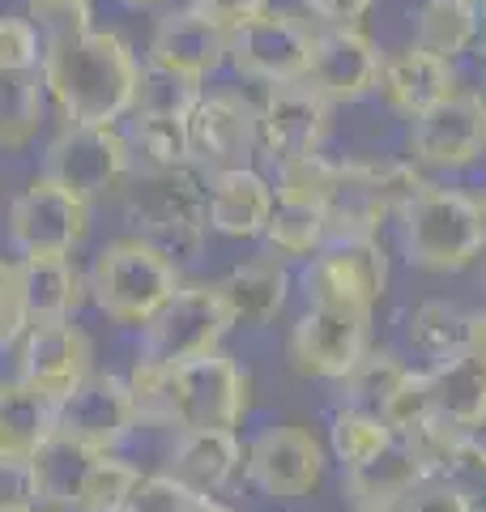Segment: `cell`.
Instances as JSON below:
<instances>
[{
	"label": "cell",
	"mask_w": 486,
	"mask_h": 512,
	"mask_svg": "<svg viewBox=\"0 0 486 512\" xmlns=\"http://www.w3.org/2000/svg\"><path fill=\"white\" fill-rule=\"evenodd\" d=\"M141 427L235 431L252 406V376L226 350L188 363H145L128 372Z\"/></svg>",
	"instance_id": "1"
},
{
	"label": "cell",
	"mask_w": 486,
	"mask_h": 512,
	"mask_svg": "<svg viewBox=\"0 0 486 512\" xmlns=\"http://www.w3.org/2000/svg\"><path fill=\"white\" fill-rule=\"evenodd\" d=\"M43 86L60 107L64 124H111L133 116L141 64L116 30L81 26L73 35L43 43Z\"/></svg>",
	"instance_id": "2"
},
{
	"label": "cell",
	"mask_w": 486,
	"mask_h": 512,
	"mask_svg": "<svg viewBox=\"0 0 486 512\" xmlns=\"http://www.w3.org/2000/svg\"><path fill=\"white\" fill-rule=\"evenodd\" d=\"M124 218L141 244L180 265L201 252L209 231V180L197 167L133 171L124 180Z\"/></svg>",
	"instance_id": "3"
},
{
	"label": "cell",
	"mask_w": 486,
	"mask_h": 512,
	"mask_svg": "<svg viewBox=\"0 0 486 512\" xmlns=\"http://www.w3.org/2000/svg\"><path fill=\"white\" fill-rule=\"evenodd\" d=\"M401 252L414 269L427 274H461L486 252V227L474 192L423 184L418 197L397 214Z\"/></svg>",
	"instance_id": "4"
},
{
	"label": "cell",
	"mask_w": 486,
	"mask_h": 512,
	"mask_svg": "<svg viewBox=\"0 0 486 512\" xmlns=\"http://www.w3.org/2000/svg\"><path fill=\"white\" fill-rule=\"evenodd\" d=\"M180 265L167 261L158 248L141 244L137 235L128 239H111V244L94 256L90 278H86V295L94 299L107 320L116 325H145L162 303L180 291Z\"/></svg>",
	"instance_id": "5"
},
{
	"label": "cell",
	"mask_w": 486,
	"mask_h": 512,
	"mask_svg": "<svg viewBox=\"0 0 486 512\" xmlns=\"http://www.w3.org/2000/svg\"><path fill=\"white\" fill-rule=\"evenodd\" d=\"M427 175L410 158H380V163H342L337 192L324 205L329 244L346 239H380V227L397 218L418 197Z\"/></svg>",
	"instance_id": "6"
},
{
	"label": "cell",
	"mask_w": 486,
	"mask_h": 512,
	"mask_svg": "<svg viewBox=\"0 0 486 512\" xmlns=\"http://www.w3.org/2000/svg\"><path fill=\"white\" fill-rule=\"evenodd\" d=\"M235 329L231 308L218 282H180L162 308L141 325L145 363H188L222 350V338Z\"/></svg>",
	"instance_id": "7"
},
{
	"label": "cell",
	"mask_w": 486,
	"mask_h": 512,
	"mask_svg": "<svg viewBox=\"0 0 486 512\" xmlns=\"http://www.w3.org/2000/svg\"><path fill=\"white\" fill-rule=\"evenodd\" d=\"M324 474H329V448L312 427L273 423L243 444V478L265 500H307L320 491Z\"/></svg>",
	"instance_id": "8"
},
{
	"label": "cell",
	"mask_w": 486,
	"mask_h": 512,
	"mask_svg": "<svg viewBox=\"0 0 486 512\" xmlns=\"http://www.w3.org/2000/svg\"><path fill=\"white\" fill-rule=\"evenodd\" d=\"M388 278H393V265H388L384 239H346V244H324L303 265L299 291L307 308L376 312Z\"/></svg>",
	"instance_id": "9"
},
{
	"label": "cell",
	"mask_w": 486,
	"mask_h": 512,
	"mask_svg": "<svg viewBox=\"0 0 486 512\" xmlns=\"http://www.w3.org/2000/svg\"><path fill=\"white\" fill-rule=\"evenodd\" d=\"M43 175L90 205L124 188V180L133 175V154H128L124 133L111 124H64L47 146Z\"/></svg>",
	"instance_id": "10"
},
{
	"label": "cell",
	"mask_w": 486,
	"mask_h": 512,
	"mask_svg": "<svg viewBox=\"0 0 486 512\" xmlns=\"http://www.w3.org/2000/svg\"><path fill=\"white\" fill-rule=\"evenodd\" d=\"M316 26L290 9H265L231 30V60L239 77L265 86L307 82V64H312Z\"/></svg>",
	"instance_id": "11"
},
{
	"label": "cell",
	"mask_w": 486,
	"mask_h": 512,
	"mask_svg": "<svg viewBox=\"0 0 486 512\" xmlns=\"http://www.w3.org/2000/svg\"><path fill=\"white\" fill-rule=\"evenodd\" d=\"M376 346L371 312H342V308H303L290 325L286 359L307 380H346L359 359Z\"/></svg>",
	"instance_id": "12"
},
{
	"label": "cell",
	"mask_w": 486,
	"mask_h": 512,
	"mask_svg": "<svg viewBox=\"0 0 486 512\" xmlns=\"http://www.w3.org/2000/svg\"><path fill=\"white\" fill-rule=\"evenodd\" d=\"M52 419H56V436L86 444L94 453H116L141 427L128 376L116 372H90L81 384H73L69 393L52 402Z\"/></svg>",
	"instance_id": "13"
},
{
	"label": "cell",
	"mask_w": 486,
	"mask_h": 512,
	"mask_svg": "<svg viewBox=\"0 0 486 512\" xmlns=\"http://www.w3.org/2000/svg\"><path fill=\"white\" fill-rule=\"evenodd\" d=\"M86 218V201H77L47 175H35L9 205V244L18 256H73L86 239Z\"/></svg>",
	"instance_id": "14"
},
{
	"label": "cell",
	"mask_w": 486,
	"mask_h": 512,
	"mask_svg": "<svg viewBox=\"0 0 486 512\" xmlns=\"http://www.w3.org/2000/svg\"><path fill=\"white\" fill-rule=\"evenodd\" d=\"M188 150H192V167L201 175L252 167V154L261 150L256 107L231 90L205 94L197 111L188 116Z\"/></svg>",
	"instance_id": "15"
},
{
	"label": "cell",
	"mask_w": 486,
	"mask_h": 512,
	"mask_svg": "<svg viewBox=\"0 0 486 512\" xmlns=\"http://www.w3.org/2000/svg\"><path fill=\"white\" fill-rule=\"evenodd\" d=\"M410 163L418 171H465L486 158V111L474 90H457L448 103L410 120Z\"/></svg>",
	"instance_id": "16"
},
{
	"label": "cell",
	"mask_w": 486,
	"mask_h": 512,
	"mask_svg": "<svg viewBox=\"0 0 486 512\" xmlns=\"http://www.w3.org/2000/svg\"><path fill=\"white\" fill-rule=\"evenodd\" d=\"M384 52L376 39L359 26H320L312 64H307V86H316L329 103H363L380 90Z\"/></svg>",
	"instance_id": "17"
},
{
	"label": "cell",
	"mask_w": 486,
	"mask_h": 512,
	"mask_svg": "<svg viewBox=\"0 0 486 512\" xmlns=\"http://www.w3.org/2000/svg\"><path fill=\"white\" fill-rule=\"evenodd\" d=\"M329 107L333 103L307 82L269 86L265 103L256 107L261 154L273 167L290 163V158H303V154H320L324 137H329Z\"/></svg>",
	"instance_id": "18"
},
{
	"label": "cell",
	"mask_w": 486,
	"mask_h": 512,
	"mask_svg": "<svg viewBox=\"0 0 486 512\" xmlns=\"http://www.w3.org/2000/svg\"><path fill=\"white\" fill-rule=\"evenodd\" d=\"M90 355V338L73 320H43V325H30L18 342V380L56 402L94 372Z\"/></svg>",
	"instance_id": "19"
},
{
	"label": "cell",
	"mask_w": 486,
	"mask_h": 512,
	"mask_svg": "<svg viewBox=\"0 0 486 512\" xmlns=\"http://www.w3.org/2000/svg\"><path fill=\"white\" fill-rule=\"evenodd\" d=\"M380 94L384 103L397 111L405 120H418L427 116L431 107L448 103L457 94V69L452 60H440L423 52V47H397V52L384 56V69H380Z\"/></svg>",
	"instance_id": "20"
},
{
	"label": "cell",
	"mask_w": 486,
	"mask_h": 512,
	"mask_svg": "<svg viewBox=\"0 0 486 512\" xmlns=\"http://www.w3.org/2000/svg\"><path fill=\"white\" fill-rule=\"evenodd\" d=\"M226 56H231V30L209 22L197 9H175L167 18H158L154 39H150V60L167 64V69H180L188 77H205L222 69Z\"/></svg>",
	"instance_id": "21"
},
{
	"label": "cell",
	"mask_w": 486,
	"mask_h": 512,
	"mask_svg": "<svg viewBox=\"0 0 486 512\" xmlns=\"http://www.w3.org/2000/svg\"><path fill=\"white\" fill-rule=\"evenodd\" d=\"M167 474L201 500H218L243 474V440L235 431H180L167 453Z\"/></svg>",
	"instance_id": "22"
},
{
	"label": "cell",
	"mask_w": 486,
	"mask_h": 512,
	"mask_svg": "<svg viewBox=\"0 0 486 512\" xmlns=\"http://www.w3.org/2000/svg\"><path fill=\"white\" fill-rule=\"evenodd\" d=\"M273 205H278L273 180H265L256 167L209 175V231L226 239H261Z\"/></svg>",
	"instance_id": "23"
},
{
	"label": "cell",
	"mask_w": 486,
	"mask_h": 512,
	"mask_svg": "<svg viewBox=\"0 0 486 512\" xmlns=\"http://www.w3.org/2000/svg\"><path fill=\"white\" fill-rule=\"evenodd\" d=\"M218 291L231 308L235 329H265L282 316L290 299V269L278 256H252L218 282Z\"/></svg>",
	"instance_id": "24"
},
{
	"label": "cell",
	"mask_w": 486,
	"mask_h": 512,
	"mask_svg": "<svg viewBox=\"0 0 486 512\" xmlns=\"http://www.w3.org/2000/svg\"><path fill=\"white\" fill-rule=\"evenodd\" d=\"M103 453H94L86 444H73L64 436H47L43 448L30 457V478H35V500L47 512H77L81 495H86V483L94 466H99Z\"/></svg>",
	"instance_id": "25"
},
{
	"label": "cell",
	"mask_w": 486,
	"mask_h": 512,
	"mask_svg": "<svg viewBox=\"0 0 486 512\" xmlns=\"http://www.w3.org/2000/svg\"><path fill=\"white\" fill-rule=\"evenodd\" d=\"M431 410L435 419L457 427L461 436H482L486 431V367L469 355H452L427 367Z\"/></svg>",
	"instance_id": "26"
},
{
	"label": "cell",
	"mask_w": 486,
	"mask_h": 512,
	"mask_svg": "<svg viewBox=\"0 0 486 512\" xmlns=\"http://www.w3.org/2000/svg\"><path fill=\"white\" fill-rule=\"evenodd\" d=\"M22 295L30 325L43 320H73L86 303V278L77 274L73 256H22Z\"/></svg>",
	"instance_id": "27"
},
{
	"label": "cell",
	"mask_w": 486,
	"mask_h": 512,
	"mask_svg": "<svg viewBox=\"0 0 486 512\" xmlns=\"http://www.w3.org/2000/svg\"><path fill=\"white\" fill-rule=\"evenodd\" d=\"M423 483V470L410 457V448L401 440L388 448L384 457L367 461L359 470H342V495L350 508H388L397 512V504Z\"/></svg>",
	"instance_id": "28"
},
{
	"label": "cell",
	"mask_w": 486,
	"mask_h": 512,
	"mask_svg": "<svg viewBox=\"0 0 486 512\" xmlns=\"http://www.w3.org/2000/svg\"><path fill=\"white\" fill-rule=\"evenodd\" d=\"M52 431H56L52 397L26 389L18 376L0 380V453L35 457Z\"/></svg>",
	"instance_id": "29"
},
{
	"label": "cell",
	"mask_w": 486,
	"mask_h": 512,
	"mask_svg": "<svg viewBox=\"0 0 486 512\" xmlns=\"http://www.w3.org/2000/svg\"><path fill=\"white\" fill-rule=\"evenodd\" d=\"M410 18H414V47H423V52L440 60H457L482 35V9L474 0H423Z\"/></svg>",
	"instance_id": "30"
},
{
	"label": "cell",
	"mask_w": 486,
	"mask_h": 512,
	"mask_svg": "<svg viewBox=\"0 0 486 512\" xmlns=\"http://www.w3.org/2000/svg\"><path fill=\"white\" fill-rule=\"evenodd\" d=\"M393 444H397V436L388 431V423L380 419V414L354 410V406H333L329 440H324V448H329V461H337L342 470L367 466V461L384 457Z\"/></svg>",
	"instance_id": "31"
},
{
	"label": "cell",
	"mask_w": 486,
	"mask_h": 512,
	"mask_svg": "<svg viewBox=\"0 0 486 512\" xmlns=\"http://www.w3.org/2000/svg\"><path fill=\"white\" fill-rule=\"evenodd\" d=\"M265 248L278 261H312V256L329 244V218L320 205H299V201H278L273 218L265 227Z\"/></svg>",
	"instance_id": "32"
},
{
	"label": "cell",
	"mask_w": 486,
	"mask_h": 512,
	"mask_svg": "<svg viewBox=\"0 0 486 512\" xmlns=\"http://www.w3.org/2000/svg\"><path fill=\"white\" fill-rule=\"evenodd\" d=\"M205 99L201 77H188L167 64H141L137 73V99H133V116H162V120H188L197 103Z\"/></svg>",
	"instance_id": "33"
},
{
	"label": "cell",
	"mask_w": 486,
	"mask_h": 512,
	"mask_svg": "<svg viewBox=\"0 0 486 512\" xmlns=\"http://www.w3.org/2000/svg\"><path fill=\"white\" fill-rule=\"evenodd\" d=\"M43 73L22 69V73H0V146L22 150L43 124Z\"/></svg>",
	"instance_id": "34"
},
{
	"label": "cell",
	"mask_w": 486,
	"mask_h": 512,
	"mask_svg": "<svg viewBox=\"0 0 486 512\" xmlns=\"http://www.w3.org/2000/svg\"><path fill=\"white\" fill-rule=\"evenodd\" d=\"M405 372H410V363H405L397 350L371 346L367 355L359 359V367H354L346 380H337V406H354V410L380 414L384 402L393 397V389L405 380Z\"/></svg>",
	"instance_id": "35"
},
{
	"label": "cell",
	"mask_w": 486,
	"mask_h": 512,
	"mask_svg": "<svg viewBox=\"0 0 486 512\" xmlns=\"http://www.w3.org/2000/svg\"><path fill=\"white\" fill-rule=\"evenodd\" d=\"M405 342L427 363L452 359L465 350V312L448 299H427L405 316Z\"/></svg>",
	"instance_id": "36"
},
{
	"label": "cell",
	"mask_w": 486,
	"mask_h": 512,
	"mask_svg": "<svg viewBox=\"0 0 486 512\" xmlns=\"http://www.w3.org/2000/svg\"><path fill=\"white\" fill-rule=\"evenodd\" d=\"M128 154L141 171H175V167H192V150H188V120H162V116H133L128 124Z\"/></svg>",
	"instance_id": "37"
},
{
	"label": "cell",
	"mask_w": 486,
	"mask_h": 512,
	"mask_svg": "<svg viewBox=\"0 0 486 512\" xmlns=\"http://www.w3.org/2000/svg\"><path fill=\"white\" fill-rule=\"evenodd\" d=\"M337 180H342V163L324 154H303L290 158V163L278 167V180H273V192L278 201H299V205H329V197L337 192Z\"/></svg>",
	"instance_id": "38"
},
{
	"label": "cell",
	"mask_w": 486,
	"mask_h": 512,
	"mask_svg": "<svg viewBox=\"0 0 486 512\" xmlns=\"http://www.w3.org/2000/svg\"><path fill=\"white\" fill-rule=\"evenodd\" d=\"M380 419L388 423V431H393L397 440L405 436H414L418 427H427L435 419V410H431V384H427V367H410L405 372V380L393 389V397L384 402L380 410Z\"/></svg>",
	"instance_id": "39"
},
{
	"label": "cell",
	"mask_w": 486,
	"mask_h": 512,
	"mask_svg": "<svg viewBox=\"0 0 486 512\" xmlns=\"http://www.w3.org/2000/svg\"><path fill=\"white\" fill-rule=\"evenodd\" d=\"M141 483V470L133 466V461H124L116 453H103L99 466H94L90 483H86V495H81L77 512H124L128 495H133V487Z\"/></svg>",
	"instance_id": "40"
},
{
	"label": "cell",
	"mask_w": 486,
	"mask_h": 512,
	"mask_svg": "<svg viewBox=\"0 0 486 512\" xmlns=\"http://www.w3.org/2000/svg\"><path fill=\"white\" fill-rule=\"evenodd\" d=\"M197 500L201 495H192L188 487L175 483L167 470H158V474H141V483L128 495L124 512H192Z\"/></svg>",
	"instance_id": "41"
},
{
	"label": "cell",
	"mask_w": 486,
	"mask_h": 512,
	"mask_svg": "<svg viewBox=\"0 0 486 512\" xmlns=\"http://www.w3.org/2000/svg\"><path fill=\"white\" fill-rule=\"evenodd\" d=\"M26 329H30V312L22 295V265L0 256V350L18 346Z\"/></svg>",
	"instance_id": "42"
},
{
	"label": "cell",
	"mask_w": 486,
	"mask_h": 512,
	"mask_svg": "<svg viewBox=\"0 0 486 512\" xmlns=\"http://www.w3.org/2000/svg\"><path fill=\"white\" fill-rule=\"evenodd\" d=\"M43 64V39L30 18H0V73H22Z\"/></svg>",
	"instance_id": "43"
},
{
	"label": "cell",
	"mask_w": 486,
	"mask_h": 512,
	"mask_svg": "<svg viewBox=\"0 0 486 512\" xmlns=\"http://www.w3.org/2000/svg\"><path fill=\"white\" fill-rule=\"evenodd\" d=\"M30 26L39 30L43 43L73 35L90 22V0H30Z\"/></svg>",
	"instance_id": "44"
},
{
	"label": "cell",
	"mask_w": 486,
	"mask_h": 512,
	"mask_svg": "<svg viewBox=\"0 0 486 512\" xmlns=\"http://www.w3.org/2000/svg\"><path fill=\"white\" fill-rule=\"evenodd\" d=\"M444 478L465 495L474 512L486 508V440H482V436H469V440L461 444V453H457V461L448 466Z\"/></svg>",
	"instance_id": "45"
},
{
	"label": "cell",
	"mask_w": 486,
	"mask_h": 512,
	"mask_svg": "<svg viewBox=\"0 0 486 512\" xmlns=\"http://www.w3.org/2000/svg\"><path fill=\"white\" fill-rule=\"evenodd\" d=\"M35 478H30V457L0 453V512L35 508Z\"/></svg>",
	"instance_id": "46"
},
{
	"label": "cell",
	"mask_w": 486,
	"mask_h": 512,
	"mask_svg": "<svg viewBox=\"0 0 486 512\" xmlns=\"http://www.w3.org/2000/svg\"><path fill=\"white\" fill-rule=\"evenodd\" d=\"M397 512H474V508H469V500L448 478H423V483L397 504Z\"/></svg>",
	"instance_id": "47"
},
{
	"label": "cell",
	"mask_w": 486,
	"mask_h": 512,
	"mask_svg": "<svg viewBox=\"0 0 486 512\" xmlns=\"http://www.w3.org/2000/svg\"><path fill=\"white\" fill-rule=\"evenodd\" d=\"M303 13H312L320 26H359L376 0H299Z\"/></svg>",
	"instance_id": "48"
},
{
	"label": "cell",
	"mask_w": 486,
	"mask_h": 512,
	"mask_svg": "<svg viewBox=\"0 0 486 512\" xmlns=\"http://www.w3.org/2000/svg\"><path fill=\"white\" fill-rule=\"evenodd\" d=\"M192 9L205 13L209 22L235 30V26H243L248 18H256V13H265L269 0H192Z\"/></svg>",
	"instance_id": "49"
},
{
	"label": "cell",
	"mask_w": 486,
	"mask_h": 512,
	"mask_svg": "<svg viewBox=\"0 0 486 512\" xmlns=\"http://www.w3.org/2000/svg\"><path fill=\"white\" fill-rule=\"evenodd\" d=\"M461 355H469L474 363L486 367V308L482 312H465V350Z\"/></svg>",
	"instance_id": "50"
},
{
	"label": "cell",
	"mask_w": 486,
	"mask_h": 512,
	"mask_svg": "<svg viewBox=\"0 0 486 512\" xmlns=\"http://www.w3.org/2000/svg\"><path fill=\"white\" fill-rule=\"evenodd\" d=\"M192 512H239V508L222 504V500H197V508H192Z\"/></svg>",
	"instance_id": "51"
},
{
	"label": "cell",
	"mask_w": 486,
	"mask_h": 512,
	"mask_svg": "<svg viewBox=\"0 0 486 512\" xmlns=\"http://www.w3.org/2000/svg\"><path fill=\"white\" fill-rule=\"evenodd\" d=\"M474 94H478V103H482V111H486V69H482V77H478V90H474Z\"/></svg>",
	"instance_id": "52"
},
{
	"label": "cell",
	"mask_w": 486,
	"mask_h": 512,
	"mask_svg": "<svg viewBox=\"0 0 486 512\" xmlns=\"http://www.w3.org/2000/svg\"><path fill=\"white\" fill-rule=\"evenodd\" d=\"M474 201H478V214H482V227H486V188L474 192Z\"/></svg>",
	"instance_id": "53"
},
{
	"label": "cell",
	"mask_w": 486,
	"mask_h": 512,
	"mask_svg": "<svg viewBox=\"0 0 486 512\" xmlns=\"http://www.w3.org/2000/svg\"><path fill=\"white\" fill-rule=\"evenodd\" d=\"M478 39H482V52H486V5H482V35H478ZM482 52H478V56H482Z\"/></svg>",
	"instance_id": "54"
},
{
	"label": "cell",
	"mask_w": 486,
	"mask_h": 512,
	"mask_svg": "<svg viewBox=\"0 0 486 512\" xmlns=\"http://www.w3.org/2000/svg\"><path fill=\"white\" fill-rule=\"evenodd\" d=\"M350 512H388V508H350Z\"/></svg>",
	"instance_id": "55"
},
{
	"label": "cell",
	"mask_w": 486,
	"mask_h": 512,
	"mask_svg": "<svg viewBox=\"0 0 486 512\" xmlns=\"http://www.w3.org/2000/svg\"><path fill=\"white\" fill-rule=\"evenodd\" d=\"M124 5H150V0H124Z\"/></svg>",
	"instance_id": "56"
},
{
	"label": "cell",
	"mask_w": 486,
	"mask_h": 512,
	"mask_svg": "<svg viewBox=\"0 0 486 512\" xmlns=\"http://www.w3.org/2000/svg\"><path fill=\"white\" fill-rule=\"evenodd\" d=\"M22 512H47V508H39V504H35V508H22Z\"/></svg>",
	"instance_id": "57"
},
{
	"label": "cell",
	"mask_w": 486,
	"mask_h": 512,
	"mask_svg": "<svg viewBox=\"0 0 486 512\" xmlns=\"http://www.w3.org/2000/svg\"><path fill=\"white\" fill-rule=\"evenodd\" d=\"M474 5H478V9H482V5H486V0H474Z\"/></svg>",
	"instance_id": "58"
},
{
	"label": "cell",
	"mask_w": 486,
	"mask_h": 512,
	"mask_svg": "<svg viewBox=\"0 0 486 512\" xmlns=\"http://www.w3.org/2000/svg\"><path fill=\"white\" fill-rule=\"evenodd\" d=\"M478 512H486V508H478Z\"/></svg>",
	"instance_id": "59"
}]
</instances>
